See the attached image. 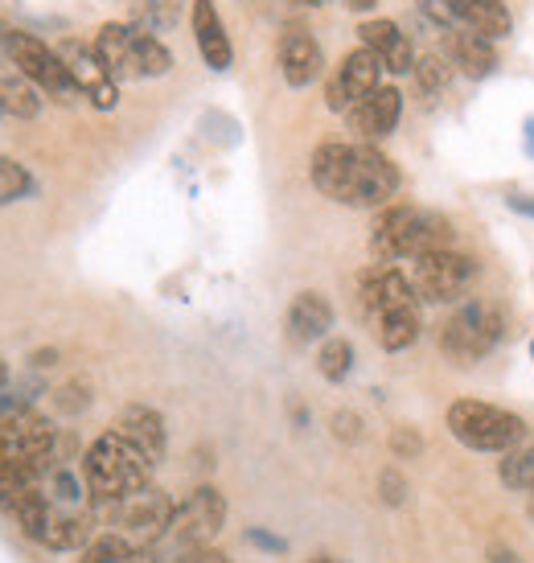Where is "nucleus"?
I'll list each match as a JSON object with an SVG mask.
<instances>
[{
  "label": "nucleus",
  "instance_id": "nucleus-36",
  "mask_svg": "<svg viewBox=\"0 0 534 563\" xmlns=\"http://www.w3.org/2000/svg\"><path fill=\"white\" fill-rule=\"evenodd\" d=\"M177 563H235V560L219 548H193V551H186V555H177Z\"/></svg>",
  "mask_w": 534,
  "mask_h": 563
},
{
  "label": "nucleus",
  "instance_id": "nucleus-11",
  "mask_svg": "<svg viewBox=\"0 0 534 563\" xmlns=\"http://www.w3.org/2000/svg\"><path fill=\"white\" fill-rule=\"evenodd\" d=\"M226 527V498H222L219 485H198L174 515L169 539L177 543V551L186 555L193 548H210L219 531Z\"/></svg>",
  "mask_w": 534,
  "mask_h": 563
},
{
  "label": "nucleus",
  "instance_id": "nucleus-14",
  "mask_svg": "<svg viewBox=\"0 0 534 563\" xmlns=\"http://www.w3.org/2000/svg\"><path fill=\"white\" fill-rule=\"evenodd\" d=\"M399 115H403V91L391 87V82H382L378 91H370L361 103H354V108L346 111V128L358 141L378 144L399 128Z\"/></svg>",
  "mask_w": 534,
  "mask_h": 563
},
{
  "label": "nucleus",
  "instance_id": "nucleus-3",
  "mask_svg": "<svg viewBox=\"0 0 534 563\" xmlns=\"http://www.w3.org/2000/svg\"><path fill=\"white\" fill-rule=\"evenodd\" d=\"M153 470L157 465L132 440L120 437L115 428H108L99 440H91V449L82 453V482L91 489L94 506L132 498L136 489L153 485Z\"/></svg>",
  "mask_w": 534,
  "mask_h": 563
},
{
  "label": "nucleus",
  "instance_id": "nucleus-35",
  "mask_svg": "<svg viewBox=\"0 0 534 563\" xmlns=\"http://www.w3.org/2000/svg\"><path fill=\"white\" fill-rule=\"evenodd\" d=\"M247 543L259 551H271V555H283V551H288V543H283L280 534L264 531V527H252V531H247Z\"/></svg>",
  "mask_w": 534,
  "mask_h": 563
},
{
  "label": "nucleus",
  "instance_id": "nucleus-7",
  "mask_svg": "<svg viewBox=\"0 0 534 563\" xmlns=\"http://www.w3.org/2000/svg\"><path fill=\"white\" fill-rule=\"evenodd\" d=\"M502 338L505 313L502 305H493V300H469L441 325L444 358L456 362V366H477V362L489 358L502 345Z\"/></svg>",
  "mask_w": 534,
  "mask_h": 563
},
{
  "label": "nucleus",
  "instance_id": "nucleus-43",
  "mask_svg": "<svg viewBox=\"0 0 534 563\" xmlns=\"http://www.w3.org/2000/svg\"><path fill=\"white\" fill-rule=\"evenodd\" d=\"M9 387V366H4V358H0V391Z\"/></svg>",
  "mask_w": 534,
  "mask_h": 563
},
{
  "label": "nucleus",
  "instance_id": "nucleus-25",
  "mask_svg": "<svg viewBox=\"0 0 534 563\" xmlns=\"http://www.w3.org/2000/svg\"><path fill=\"white\" fill-rule=\"evenodd\" d=\"M79 563H153V551L132 548L124 534L103 531V534H94L91 543L82 548Z\"/></svg>",
  "mask_w": 534,
  "mask_h": 563
},
{
  "label": "nucleus",
  "instance_id": "nucleus-16",
  "mask_svg": "<svg viewBox=\"0 0 534 563\" xmlns=\"http://www.w3.org/2000/svg\"><path fill=\"white\" fill-rule=\"evenodd\" d=\"M58 54H63L66 66H70V75H75V82H79L82 99L99 111H115V103H120V87H115V79L103 70V63L94 58V49L79 46V42H66Z\"/></svg>",
  "mask_w": 534,
  "mask_h": 563
},
{
  "label": "nucleus",
  "instance_id": "nucleus-8",
  "mask_svg": "<svg viewBox=\"0 0 534 563\" xmlns=\"http://www.w3.org/2000/svg\"><path fill=\"white\" fill-rule=\"evenodd\" d=\"M58 449V428L33 411V407H9L0 411V473L37 470L46 473Z\"/></svg>",
  "mask_w": 534,
  "mask_h": 563
},
{
  "label": "nucleus",
  "instance_id": "nucleus-13",
  "mask_svg": "<svg viewBox=\"0 0 534 563\" xmlns=\"http://www.w3.org/2000/svg\"><path fill=\"white\" fill-rule=\"evenodd\" d=\"M415 288H411L408 272H399L394 264H370L358 276V309L366 317V325L387 317L391 309H403V305H415Z\"/></svg>",
  "mask_w": 534,
  "mask_h": 563
},
{
  "label": "nucleus",
  "instance_id": "nucleus-20",
  "mask_svg": "<svg viewBox=\"0 0 534 563\" xmlns=\"http://www.w3.org/2000/svg\"><path fill=\"white\" fill-rule=\"evenodd\" d=\"M283 325H288V338L292 345H313V342H325L333 329V305L325 292H313V288H304L292 297L288 305V317H283Z\"/></svg>",
  "mask_w": 534,
  "mask_h": 563
},
{
  "label": "nucleus",
  "instance_id": "nucleus-40",
  "mask_svg": "<svg viewBox=\"0 0 534 563\" xmlns=\"http://www.w3.org/2000/svg\"><path fill=\"white\" fill-rule=\"evenodd\" d=\"M342 4H346V9H354V13H370L378 0H342Z\"/></svg>",
  "mask_w": 534,
  "mask_h": 563
},
{
  "label": "nucleus",
  "instance_id": "nucleus-31",
  "mask_svg": "<svg viewBox=\"0 0 534 563\" xmlns=\"http://www.w3.org/2000/svg\"><path fill=\"white\" fill-rule=\"evenodd\" d=\"M333 437L342 440V444H361L366 440V423H361L358 411H349V407H342V411H333Z\"/></svg>",
  "mask_w": 534,
  "mask_h": 563
},
{
  "label": "nucleus",
  "instance_id": "nucleus-5",
  "mask_svg": "<svg viewBox=\"0 0 534 563\" xmlns=\"http://www.w3.org/2000/svg\"><path fill=\"white\" fill-rule=\"evenodd\" d=\"M444 423L453 440H460L469 453H510L526 440V420L510 407L486 404V399H456L444 411Z\"/></svg>",
  "mask_w": 534,
  "mask_h": 563
},
{
  "label": "nucleus",
  "instance_id": "nucleus-6",
  "mask_svg": "<svg viewBox=\"0 0 534 563\" xmlns=\"http://www.w3.org/2000/svg\"><path fill=\"white\" fill-rule=\"evenodd\" d=\"M94 515L108 518V527L115 534H124L132 548L153 551L169 539V527H174L177 501L160 489V485H144L132 498L124 501H108V506H94Z\"/></svg>",
  "mask_w": 534,
  "mask_h": 563
},
{
  "label": "nucleus",
  "instance_id": "nucleus-29",
  "mask_svg": "<svg viewBox=\"0 0 534 563\" xmlns=\"http://www.w3.org/2000/svg\"><path fill=\"white\" fill-rule=\"evenodd\" d=\"M33 194V173L13 157H0V206L21 202Z\"/></svg>",
  "mask_w": 534,
  "mask_h": 563
},
{
  "label": "nucleus",
  "instance_id": "nucleus-32",
  "mask_svg": "<svg viewBox=\"0 0 534 563\" xmlns=\"http://www.w3.org/2000/svg\"><path fill=\"white\" fill-rule=\"evenodd\" d=\"M420 453H424V437L411 423H399L391 432V456L394 461H415Z\"/></svg>",
  "mask_w": 534,
  "mask_h": 563
},
{
  "label": "nucleus",
  "instance_id": "nucleus-23",
  "mask_svg": "<svg viewBox=\"0 0 534 563\" xmlns=\"http://www.w3.org/2000/svg\"><path fill=\"white\" fill-rule=\"evenodd\" d=\"M370 333L375 342L387 350V354H399V350H411L424 333V313H420V300L415 305H403V309H391L387 317L370 321Z\"/></svg>",
  "mask_w": 534,
  "mask_h": 563
},
{
  "label": "nucleus",
  "instance_id": "nucleus-37",
  "mask_svg": "<svg viewBox=\"0 0 534 563\" xmlns=\"http://www.w3.org/2000/svg\"><path fill=\"white\" fill-rule=\"evenodd\" d=\"M505 210H514L522 219H534V194H510V198H505Z\"/></svg>",
  "mask_w": 534,
  "mask_h": 563
},
{
  "label": "nucleus",
  "instance_id": "nucleus-28",
  "mask_svg": "<svg viewBox=\"0 0 534 563\" xmlns=\"http://www.w3.org/2000/svg\"><path fill=\"white\" fill-rule=\"evenodd\" d=\"M502 485L505 489H522V494H534V444H526V449H510L502 461Z\"/></svg>",
  "mask_w": 534,
  "mask_h": 563
},
{
  "label": "nucleus",
  "instance_id": "nucleus-17",
  "mask_svg": "<svg viewBox=\"0 0 534 563\" xmlns=\"http://www.w3.org/2000/svg\"><path fill=\"white\" fill-rule=\"evenodd\" d=\"M358 42L366 49H375L378 63L387 66V75H411V70H415V46H411V37L394 25L391 16H370V21H361Z\"/></svg>",
  "mask_w": 534,
  "mask_h": 563
},
{
  "label": "nucleus",
  "instance_id": "nucleus-33",
  "mask_svg": "<svg viewBox=\"0 0 534 563\" xmlns=\"http://www.w3.org/2000/svg\"><path fill=\"white\" fill-rule=\"evenodd\" d=\"M378 498L387 501V506H403L408 501V477L394 470V465H387V470L378 473Z\"/></svg>",
  "mask_w": 534,
  "mask_h": 563
},
{
  "label": "nucleus",
  "instance_id": "nucleus-2",
  "mask_svg": "<svg viewBox=\"0 0 534 563\" xmlns=\"http://www.w3.org/2000/svg\"><path fill=\"white\" fill-rule=\"evenodd\" d=\"M456 247V227L436 210L411 202H387L375 210L370 222V255L375 264H403L432 251Z\"/></svg>",
  "mask_w": 534,
  "mask_h": 563
},
{
  "label": "nucleus",
  "instance_id": "nucleus-44",
  "mask_svg": "<svg viewBox=\"0 0 534 563\" xmlns=\"http://www.w3.org/2000/svg\"><path fill=\"white\" fill-rule=\"evenodd\" d=\"M309 563H342V560H337V555H325V551H321V555H313Z\"/></svg>",
  "mask_w": 534,
  "mask_h": 563
},
{
  "label": "nucleus",
  "instance_id": "nucleus-39",
  "mask_svg": "<svg viewBox=\"0 0 534 563\" xmlns=\"http://www.w3.org/2000/svg\"><path fill=\"white\" fill-rule=\"evenodd\" d=\"M58 362V350H37L33 354V366H54Z\"/></svg>",
  "mask_w": 534,
  "mask_h": 563
},
{
  "label": "nucleus",
  "instance_id": "nucleus-10",
  "mask_svg": "<svg viewBox=\"0 0 534 563\" xmlns=\"http://www.w3.org/2000/svg\"><path fill=\"white\" fill-rule=\"evenodd\" d=\"M477 272H481V264L472 260L469 251L448 247L411 260L408 280L415 288V297L427 300V305H453V300H460L472 288Z\"/></svg>",
  "mask_w": 534,
  "mask_h": 563
},
{
  "label": "nucleus",
  "instance_id": "nucleus-26",
  "mask_svg": "<svg viewBox=\"0 0 534 563\" xmlns=\"http://www.w3.org/2000/svg\"><path fill=\"white\" fill-rule=\"evenodd\" d=\"M415 91H420V99H427V103H436L448 87H453V66H448V58L444 54H424V58H415Z\"/></svg>",
  "mask_w": 534,
  "mask_h": 563
},
{
  "label": "nucleus",
  "instance_id": "nucleus-27",
  "mask_svg": "<svg viewBox=\"0 0 534 563\" xmlns=\"http://www.w3.org/2000/svg\"><path fill=\"white\" fill-rule=\"evenodd\" d=\"M316 371L325 383H346L354 371V342L349 338H325L316 350Z\"/></svg>",
  "mask_w": 534,
  "mask_h": 563
},
{
  "label": "nucleus",
  "instance_id": "nucleus-24",
  "mask_svg": "<svg viewBox=\"0 0 534 563\" xmlns=\"http://www.w3.org/2000/svg\"><path fill=\"white\" fill-rule=\"evenodd\" d=\"M0 111L16 120H33L42 111V91L9 63V54H0Z\"/></svg>",
  "mask_w": 534,
  "mask_h": 563
},
{
  "label": "nucleus",
  "instance_id": "nucleus-22",
  "mask_svg": "<svg viewBox=\"0 0 534 563\" xmlns=\"http://www.w3.org/2000/svg\"><path fill=\"white\" fill-rule=\"evenodd\" d=\"M448 13L460 30L486 33L493 42H502L514 30V16L505 9V0H448Z\"/></svg>",
  "mask_w": 534,
  "mask_h": 563
},
{
  "label": "nucleus",
  "instance_id": "nucleus-4",
  "mask_svg": "<svg viewBox=\"0 0 534 563\" xmlns=\"http://www.w3.org/2000/svg\"><path fill=\"white\" fill-rule=\"evenodd\" d=\"M91 49L115 82L160 79V75L174 70V54H169V46L160 42L157 33L127 25V21H108L103 30L94 33Z\"/></svg>",
  "mask_w": 534,
  "mask_h": 563
},
{
  "label": "nucleus",
  "instance_id": "nucleus-42",
  "mask_svg": "<svg viewBox=\"0 0 534 563\" xmlns=\"http://www.w3.org/2000/svg\"><path fill=\"white\" fill-rule=\"evenodd\" d=\"M292 4H300V9H321V4H330V0H292Z\"/></svg>",
  "mask_w": 534,
  "mask_h": 563
},
{
  "label": "nucleus",
  "instance_id": "nucleus-34",
  "mask_svg": "<svg viewBox=\"0 0 534 563\" xmlns=\"http://www.w3.org/2000/svg\"><path fill=\"white\" fill-rule=\"evenodd\" d=\"M136 16H141V30L157 33L169 16H174V9H169V0H141V9H136Z\"/></svg>",
  "mask_w": 534,
  "mask_h": 563
},
{
  "label": "nucleus",
  "instance_id": "nucleus-38",
  "mask_svg": "<svg viewBox=\"0 0 534 563\" xmlns=\"http://www.w3.org/2000/svg\"><path fill=\"white\" fill-rule=\"evenodd\" d=\"M489 563H522V560H519V551H510V548H489Z\"/></svg>",
  "mask_w": 534,
  "mask_h": 563
},
{
  "label": "nucleus",
  "instance_id": "nucleus-30",
  "mask_svg": "<svg viewBox=\"0 0 534 563\" xmlns=\"http://www.w3.org/2000/svg\"><path fill=\"white\" fill-rule=\"evenodd\" d=\"M54 407H58L63 416H79V411H87V407H91V383H87V378H70V383H63V387L54 391Z\"/></svg>",
  "mask_w": 534,
  "mask_h": 563
},
{
  "label": "nucleus",
  "instance_id": "nucleus-47",
  "mask_svg": "<svg viewBox=\"0 0 534 563\" xmlns=\"http://www.w3.org/2000/svg\"><path fill=\"white\" fill-rule=\"evenodd\" d=\"M0 115H4V111H0Z\"/></svg>",
  "mask_w": 534,
  "mask_h": 563
},
{
  "label": "nucleus",
  "instance_id": "nucleus-21",
  "mask_svg": "<svg viewBox=\"0 0 534 563\" xmlns=\"http://www.w3.org/2000/svg\"><path fill=\"white\" fill-rule=\"evenodd\" d=\"M444 54H448V63H453L460 75H469V79H489V75L498 70V63H502L498 42L472 30H448Z\"/></svg>",
  "mask_w": 534,
  "mask_h": 563
},
{
  "label": "nucleus",
  "instance_id": "nucleus-45",
  "mask_svg": "<svg viewBox=\"0 0 534 563\" xmlns=\"http://www.w3.org/2000/svg\"><path fill=\"white\" fill-rule=\"evenodd\" d=\"M0 54H4V25H0Z\"/></svg>",
  "mask_w": 534,
  "mask_h": 563
},
{
  "label": "nucleus",
  "instance_id": "nucleus-15",
  "mask_svg": "<svg viewBox=\"0 0 534 563\" xmlns=\"http://www.w3.org/2000/svg\"><path fill=\"white\" fill-rule=\"evenodd\" d=\"M276 63H280V75L288 87H313L321 75H325V54H321V42H316L309 30H292L280 33V46H276Z\"/></svg>",
  "mask_w": 534,
  "mask_h": 563
},
{
  "label": "nucleus",
  "instance_id": "nucleus-46",
  "mask_svg": "<svg viewBox=\"0 0 534 563\" xmlns=\"http://www.w3.org/2000/svg\"><path fill=\"white\" fill-rule=\"evenodd\" d=\"M531 358H534V338H531Z\"/></svg>",
  "mask_w": 534,
  "mask_h": 563
},
{
  "label": "nucleus",
  "instance_id": "nucleus-18",
  "mask_svg": "<svg viewBox=\"0 0 534 563\" xmlns=\"http://www.w3.org/2000/svg\"><path fill=\"white\" fill-rule=\"evenodd\" d=\"M189 30H193V42H198V54L210 70H231L235 63V46H231V33L222 25L214 0H193L189 9Z\"/></svg>",
  "mask_w": 534,
  "mask_h": 563
},
{
  "label": "nucleus",
  "instance_id": "nucleus-9",
  "mask_svg": "<svg viewBox=\"0 0 534 563\" xmlns=\"http://www.w3.org/2000/svg\"><path fill=\"white\" fill-rule=\"evenodd\" d=\"M4 54L42 95L58 99V103H75L79 99V82L70 75L66 58L54 46H46L42 37H33L25 30H4Z\"/></svg>",
  "mask_w": 534,
  "mask_h": 563
},
{
  "label": "nucleus",
  "instance_id": "nucleus-19",
  "mask_svg": "<svg viewBox=\"0 0 534 563\" xmlns=\"http://www.w3.org/2000/svg\"><path fill=\"white\" fill-rule=\"evenodd\" d=\"M120 437H127L136 449H141L153 465H160L165 461V449H169V432H165V416H160L157 407L148 404H127L120 407V416H115V423H111Z\"/></svg>",
  "mask_w": 534,
  "mask_h": 563
},
{
  "label": "nucleus",
  "instance_id": "nucleus-1",
  "mask_svg": "<svg viewBox=\"0 0 534 563\" xmlns=\"http://www.w3.org/2000/svg\"><path fill=\"white\" fill-rule=\"evenodd\" d=\"M313 186L337 206L349 210H378L394 202V194L403 186V173L378 144L366 141H325L316 144L309 161Z\"/></svg>",
  "mask_w": 534,
  "mask_h": 563
},
{
  "label": "nucleus",
  "instance_id": "nucleus-41",
  "mask_svg": "<svg viewBox=\"0 0 534 563\" xmlns=\"http://www.w3.org/2000/svg\"><path fill=\"white\" fill-rule=\"evenodd\" d=\"M526 153L534 157V120H526Z\"/></svg>",
  "mask_w": 534,
  "mask_h": 563
},
{
  "label": "nucleus",
  "instance_id": "nucleus-12",
  "mask_svg": "<svg viewBox=\"0 0 534 563\" xmlns=\"http://www.w3.org/2000/svg\"><path fill=\"white\" fill-rule=\"evenodd\" d=\"M382 75H387V66L378 63L375 49H349L346 58L330 70V79H325V108L346 115L354 103H361L366 95L382 87Z\"/></svg>",
  "mask_w": 534,
  "mask_h": 563
}]
</instances>
